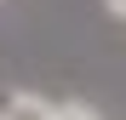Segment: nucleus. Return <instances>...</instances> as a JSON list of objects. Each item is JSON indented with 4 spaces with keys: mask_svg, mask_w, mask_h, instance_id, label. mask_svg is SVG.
Listing matches in <instances>:
<instances>
[{
    "mask_svg": "<svg viewBox=\"0 0 126 120\" xmlns=\"http://www.w3.org/2000/svg\"><path fill=\"white\" fill-rule=\"evenodd\" d=\"M0 120H57V103L40 92H0Z\"/></svg>",
    "mask_w": 126,
    "mask_h": 120,
    "instance_id": "nucleus-1",
    "label": "nucleus"
},
{
    "mask_svg": "<svg viewBox=\"0 0 126 120\" xmlns=\"http://www.w3.org/2000/svg\"><path fill=\"white\" fill-rule=\"evenodd\" d=\"M57 120H103L92 103H57Z\"/></svg>",
    "mask_w": 126,
    "mask_h": 120,
    "instance_id": "nucleus-2",
    "label": "nucleus"
},
{
    "mask_svg": "<svg viewBox=\"0 0 126 120\" xmlns=\"http://www.w3.org/2000/svg\"><path fill=\"white\" fill-rule=\"evenodd\" d=\"M103 6H109V12H115V17H126V0H103Z\"/></svg>",
    "mask_w": 126,
    "mask_h": 120,
    "instance_id": "nucleus-3",
    "label": "nucleus"
}]
</instances>
